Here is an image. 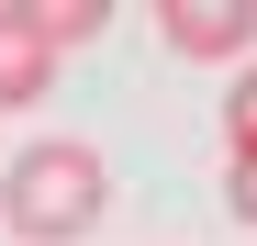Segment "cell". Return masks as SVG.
<instances>
[{
  "label": "cell",
  "instance_id": "obj_1",
  "mask_svg": "<svg viewBox=\"0 0 257 246\" xmlns=\"http://www.w3.org/2000/svg\"><path fill=\"white\" fill-rule=\"evenodd\" d=\"M112 213V157L90 135H34L12 168H0V224L23 246H78Z\"/></svg>",
  "mask_w": 257,
  "mask_h": 246
},
{
  "label": "cell",
  "instance_id": "obj_2",
  "mask_svg": "<svg viewBox=\"0 0 257 246\" xmlns=\"http://www.w3.org/2000/svg\"><path fill=\"white\" fill-rule=\"evenodd\" d=\"M157 45L201 67H246L257 45V0H157Z\"/></svg>",
  "mask_w": 257,
  "mask_h": 246
},
{
  "label": "cell",
  "instance_id": "obj_3",
  "mask_svg": "<svg viewBox=\"0 0 257 246\" xmlns=\"http://www.w3.org/2000/svg\"><path fill=\"white\" fill-rule=\"evenodd\" d=\"M56 90V56H45V34L23 23V0H0V112H34Z\"/></svg>",
  "mask_w": 257,
  "mask_h": 246
},
{
  "label": "cell",
  "instance_id": "obj_4",
  "mask_svg": "<svg viewBox=\"0 0 257 246\" xmlns=\"http://www.w3.org/2000/svg\"><path fill=\"white\" fill-rule=\"evenodd\" d=\"M23 23L45 34V56H67V45H101L112 34V0H23Z\"/></svg>",
  "mask_w": 257,
  "mask_h": 246
},
{
  "label": "cell",
  "instance_id": "obj_5",
  "mask_svg": "<svg viewBox=\"0 0 257 246\" xmlns=\"http://www.w3.org/2000/svg\"><path fill=\"white\" fill-rule=\"evenodd\" d=\"M224 146H257V56L235 67V90H224Z\"/></svg>",
  "mask_w": 257,
  "mask_h": 246
},
{
  "label": "cell",
  "instance_id": "obj_6",
  "mask_svg": "<svg viewBox=\"0 0 257 246\" xmlns=\"http://www.w3.org/2000/svg\"><path fill=\"white\" fill-rule=\"evenodd\" d=\"M224 201H235V224H257V146H235V179H224Z\"/></svg>",
  "mask_w": 257,
  "mask_h": 246
}]
</instances>
